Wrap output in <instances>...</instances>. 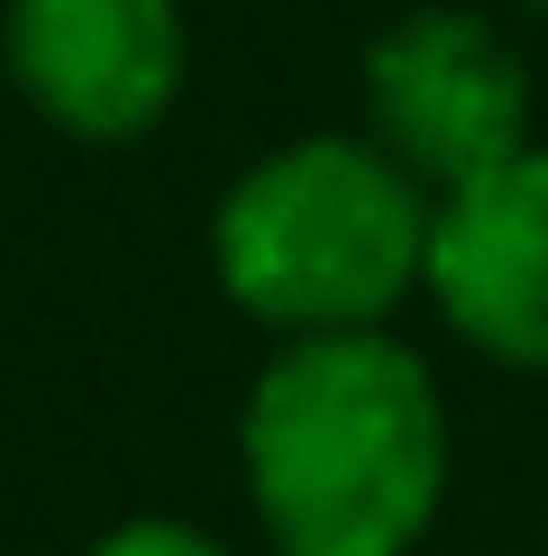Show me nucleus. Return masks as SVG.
<instances>
[{"label":"nucleus","instance_id":"nucleus-5","mask_svg":"<svg viewBox=\"0 0 548 556\" xmlns=\"http://www.w3.org/2000/svg\"><path fill=\"white\" fill-rule=\"evenodd\" d=\"M429 301L502 365H548V147L429 201Z\"/></svg>","mask_w":548,"mask_h":556},{"label":"nucleus","instance_id":"nucleus-4","mask_svg":"<svg viewBox=\"0 0 548 556\" xmlns=\"http://www.w3.org/2000/svg\"><path fill=\"white\" fill-rule=\"evenodd\" d=\"M0 55L55 128L137 137L174 110L192 28H183V0H10Z\"/></svg>","mask_w":548,"mask_h":556},{"label":"nucleus","instance_id":"nucleus-1","mask_svg":"<svg viewBox=\"0 0 548 556\" xmlns=\"http://www.w3.org/2000/svg\"><path fill=\"white\" fill-rule=\"evenodd\" d=\"M238 466L274 556H411L448 493L439 375L384 329L292 338L238 410Z\"/></svg>","mask_w":548,"mask_h":556},{"label":"nucleus","instance_id":"nucleus-2","mask_svg":"<svg viewBox=\"0 0 548 556\" xmlns=\"http://www.w3.org/2000/svg\"><path fill=\"white\" fill-rule=\"evenodd\" d=\"M211 265L265 329H384L429 265V192L365 137H292L220 192Z\"/></svg>","mask_w":548,"mask_h":556},{"label":"nucleus","instance_id":"nucleus-3","mask_svg":"<svg viewBox=\"0 0 548 556\" xmlns=\"http://www.w3.org/2000/svg\"><path fill=\"white\" fill-rule=\"evenodd\" d=\"M365 110H375L384 155L421 182H457L512 165L531 147V74H521L512 37L494 18L457 10V0H421V10L384 18L365 46Z\"/></svg>","mask_w":548,"mask_h":556},{"label":"nucleus","instance_id":"nucleus-7","mask_svg":"<svg viewBox=\"0 0 548 556\" xmlns=\"http://www.w3.org/2000/svg\"><path fill=\"white\" fill-rule=\"evenodd\" d=\"M539 10H548V0H539Z\"/></svg>","mask_w":548,"mask_h":556},{"label":"nucleus","instance_id":"nucleus-6","mask_svg":"<svg viewBox=\"0 0 548 556\" xmlns=\"http://www.w3.org/2000/svg\"><path fill=\"white\" fill-rule=\"evenodd\" d=\"M91 556H228L211 529H192V520H165V511H147V520H120Z\"/></svg>","mask_w":548,"mask_h":556}]
</instances>
